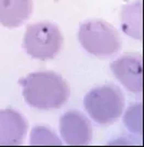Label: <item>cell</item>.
<instances>
[{"mask_svg": "<svg viewBox=\"0 0 144 147\" xmlns=\"http://www.w3.org/2000/svg\"><path fill=\"white\" fill-rule=\"evenodd\" d=\"M33 13V0H0V24L15 28L26 22Z\"/></svg>", "mask_w": 144, "mask_h": 147, "instance_id": "cell-8", "label": "cell"}, {"mask_svg": "<svg viewBox=\"0 0 144 147\" xmlns=\"http://www.w3.org/2000/svg\"><path fill=\"white\" fill-rule=\"evenodd\" d=\"M123 124L130 132L142 135V104H132L128 107L123 115Z\"/></svg>", "mask_w": 144, "mask_h": 147, "instance_id": "cell-10", "label": "cell"}, {"mask_svg": "<svg viewBox=\"0 0 144 147\" xmlns=\"http://www.w3.org/2000/svg\"><path fill=\"white\" fill-rule=\"evenodd\" d=\"M21 84L26 104L41 110L61 108L71 95L68 83L53 71L28 74L21 81Z\"/></svg>", "mask_w": 144, "mask_h": 147, "instance_id": "cell-1", "label": "cell"}, {"mask_svg": "<svg viewBox=\"0 0 144 147\" xmlns=\"http://www.w3.org/2000/svg\"><path fill=\"white\" fill-rule=\"evenodd\" d=\"M63 46V35L51 22H38L26 28L23 47L31 57L38 60L55 58Z\"/></svg>", "mask_w": 144, "mask_h": 147, "instance_id": "cell-4", "label": "cell"}, {"mask_svg": "<svg viewBox=\"0 0 144 147\" xmlns=\"http://www.w3.org/2000/svg\"><path fill=\"white\" fill-rule=\"evenodd\" d=\"M111 70L127 90L133 94L142 93L143 67L141 55H123L112 62Z\"/></svg>", "mask_w": 144, "mask_h": 147, "instance_id": "cell-5", "label": "cell"}, {"mask_svg": "<svg viewBox=\"0 0 144 147\" xmlns=\"http://www.w3.org/2000/svg\"><path fill=\"white\" fill-rule=\"evenodd\" d=\"M78 39L87 53L101 58L111 57L121 48L118 31L103 20H88L81 23Z\"/></svg>", "mask_w": 144, "mask_h": 147, "instance_id": "cell-3", "label": "cell"}, {"mask_svg": "<svg viewBox=\"0 0 144 147\" xmlns=\"http://www.w3.org/2000/svg\"><path fill=\"white\" fill-rule=\"evenodd\" d=\"M85 109L94 122L112 124L123 113L125 96L115 84H104L91 89L83 99Z\"/></svg>", "mask_w": 144, "mask_h": 147, "instance_id": "cell-2", "label": "cell"}, {"mask_svg": "<svg viewBox=\"0 0 144 147\" xmlns=\"http://www.w3.org/2000/svg\"><path fill=\"white\" fill-rule=\"evenodd\" d=\"M120 23L126 35L134 39H142V0L123 5Z\"/></svg>", "mask_w": 144, "mask_h": 147, "instance_id": "cell-9", "label": "cell"}, {"mask_svg": "<svg viewBox=\"0 0 144 147\" xmlns=\"http://www.w3.org/2000/svg\"><path fill=\"white\" fill-rule=\"evenodd\" d=\"M60 133L62 140L71 146L88 145L92 141V126L87 117L80 111L71 110L60 119Z\"/></svg>", "mask_w": 144, "mask_h": 147, "instance_id": "cell-6", "label": "cell"}, {"mask_svg": "<svg viewBox=\"0 0 144 147\" xmlns=\"http://www.w3.org/2000/svg\"><path fill=\"white\" fill-rule=\"evenodd\" d=\"M27 130L28 123L19 111L10 108L0 110V146L22 144Z\"/></svg>", "mask_w": 144, "mask_h": 147, "instance_id": "cell-7", "label": "cell"}, {"mask_svg": "<svg viewBox=\"0 0 144 147\" xmlns=\"http://www.w3.org/2000/svg\"><path fill=\"white\" fill-rule=\"evenodd\" d=\"M31 145H62L57 135L46 126H35L31 133Z\"/></svg>", "mask_w": 144, "mask_h": 147, "instance_id": "cell-11", "label": "cell"}]
</instances>
